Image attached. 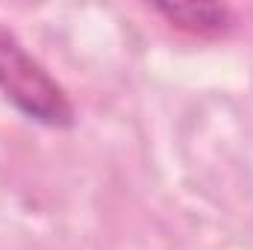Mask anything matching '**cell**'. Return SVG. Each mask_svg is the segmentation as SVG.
<instances>
[{
	"label": "cell",
	"instance_id": "obj_1",
	"mask_svg": "<svg viewBox=\"0 0 253 250\" xmlns=\"http://www.w3.org/2000/svg\"><path fill=\"white\" fill-rule=\"evenodd\" d=\"M0 94L33 124H42L47 129H71L77 124L74 103L62 83L3 24H0Z\"/></svg>",
	"mask_w": 253,
	"mask_h": 250
},
{
	"label": "cell",
	"instance_id": "obj_2",
	"mask_svg": "<svg viewBox=\"0 0 253 250\" xmlns=\"http://www.w3.org/2000/svg\"><path fill=\"white\" fill-rule=\"evenodd\" d=\"M150 9L171 27L191 36H224L236 24V15L227 3H153Z\"/></svg>",
	"mask_w": 253,
	"mask_h": 250
}]
</instances>
